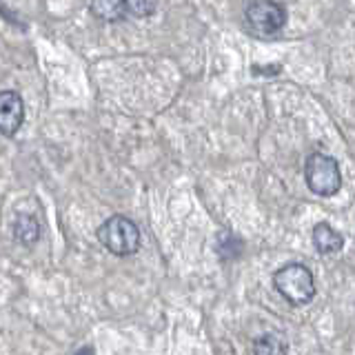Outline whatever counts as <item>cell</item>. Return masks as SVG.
Masks as SVG:
<instances>
[{"label": "cell", "instance_id": "9c48e42d", "mask_svg": "<svg viewBox=\"0 0 355 355\" xmlns=\"http://www.w3.org/2000/svg\"><path fill=\"white\" fill-rule=\"evenodd\" d=\"M253 355H286V342L275 333H264L253 342Z\"/></svg>", "mask_w": 355, "mask_h": 355}, {"label": "cell", "instance_id": "52a82bcc", "mask_svg": "<svg viewBox=\"0 0 355 355\" xmlns=\"http://www.w3.org/2000/svg\"><path fill=\"white\" fill-rule=\"evenodd\" d=\"M89 9L100 20L116 22L127 14V0H89Z\"/></svg>", "mask_w": 355, "mask_h": 355}, {"label": "cell", "instance_id": "6da1fadb", "mask_svg": "<svg viewBox=\"0 0 355 355\" xmlns=\"http://www.w3.org/2000/svg\"><path fill=\"white\" fill-rule=\"evenodd\" d=\"M273 284L277 288V293L295 306H302V304L311 302L315 295L313 273L309 271V266L300 264V262H291V264L282 266V269H277L273 275Z\"/></svg>", "mask_w": 355, "mask_h": 355}, {"label": "cell", "instance_id": "ba28073f", "mask_svg": "<svg viewBox=\"0 0 355 355\" xmlns=\"http://www.w3.org/2000/svg\"><path fill=\"white\" fill-rule=\"evenodd\" d=\"M14 236H16L18 242L25 244V247L36 244L40 240V225H38V220L33 218V216H27V214L18 216L16 225H14Z\"/></svg>", "mask_w": 355, "mask_h": 355}, {"label": "cell", "instance_id": "30bf717a", "mask_svg": "<svg viewBox=\"0 0 355 355\" xmlns=\"http://www.w3.org/2000/svg\"><path fill=\"white\" fill-rule=\"evenodd\" d=\"M242 240L236 238L233 233H220L218 236V253H220V258H238L240 251H242Z\"/></svg>", "mask_w": 355, "mask_h": 355}, {"label": "cell", "instance_id": "277c9868", "mask_svg": "<svg viewBox=\"0 0 355 355\" xmlns=\"http://www.w3.org/2000/svg\"><path fill=\"white\" fill-rule=\"evenodd\" d=\"M247 22L258 36H271L284 27L286 14L273 0H251L247 5Z\"/></svg>", "mask_w": 355, "mask_h": 355}, {"label": "cell", "instance_id": "8fae6325", "mask_svg": "<svg viewBox=\"0 0 355 355\" xmlns=\"http://www.w3.org/2000/svg\"><path fill=\"white\" fill-rule=\"evenodd\" d=\"M127 11L133 16H151L155 11V0H127Z\"/></svg>", "mask_w": 355, "mask_h": 355}, {"label": "cell", "instance_id": "8992f818", "mask_svg": "<svg viewBox=\"0 0 355 355\" xmlns=\"http://www.w3.org/2000/svg\"><path fill=\"white\" fill-rule=\"evenodd\" d=\"M313 244L320 253L331 255V253L342 251L344 240H342L340 233L329 225V222H318V225L313 227Z\"/></svg>", "mask_w": 355, "mask_h": 355}, {"label": "cell", "instance_id": "7c38bea8", "mask_svg": "<svg viewBox=\"0 0 355 355\" xmlns=\"http://www.w3.org/2000/svg\"><path fill=\"white\" fill-rule=\"evenodd\" d=\"M76 355H96V351H94V347H85V349H80Z\"/></svg>", "mask_w": 355, "mask_h": 355}, {"label": "cell", "instance_id": "5b68a950", "mask_svg": "<svg viewBox=\"0 0 355 355\" xmlns=\"http://www.w3.org/2000/svg\"><path fill=\"white\" fill-rule=\"evenodd\" d=\"M25 122V103L16 92H0V133L16 136Z\"/></svg>", "mask_w": 355, "mask_h": 355}, {"label": "cell", "instance_id": "7a4b0ae2", "mask_svg": "<svg viewBox=\"0 0 355 355\" xmlns=\"http://www.w3.org/2000/svg\"><path fill=\"white\" fill-rule=\"evenodd\" d=\"M304 180L315 196L322 198L336 196L342 187V173L338 160L327 153H311L304 164Z\"/></svg>", "mask_w": 355, "mask_h": 355}, {"label": "cell", "instance_id": "3957f363", "mask_svg": "<svg viewBox=\"0 0 355 355\" xmlns=\"http://www.w3.org/2000/svg\"><path fill=\"white\" fill-rule=\"evenodd\" d=\"M98 240L114 255H133L140 247V231L133 220L125 216H114L100 225Z\"/></svg>", "mask_w": 355, "mask_h": 355}]
</instances>
